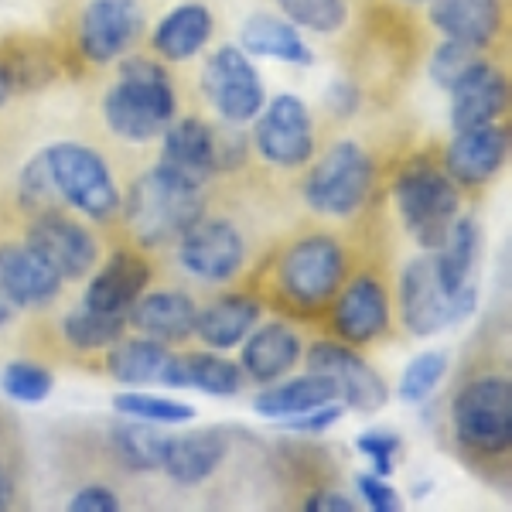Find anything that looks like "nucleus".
I'll list each match as a JSON object with an SVG mask.
<instances>
[{
  "mask_svg": "<svg viewBox=\"0 0 512 512\" xmlns=\"http://www.w3.org/2000/svg\"><path fill=\"white\" fill-rule=\"evenodd\" d=\"M21 195L35 198V202L62 198L65 205L99 222L113 219L123 205V195L106 161L93 147L76 144V140H59V144L38 151L21 171Z\"/></svg>",
  "mask_w": 512,
  "mask_h": 512,
  "instance_id": "nucleus-1",
  "label": "nucleus"
},
{
  "mask_svg": "<svg viewBox=\"0 0 512 512\" xmlns=\"http://www.w3.org/2000/svg\"><path fill=\"white\" fill-rule=\"evenodd\" d=\"M103 117L106 127L123 140L161 137L178 117L171 72L144 55L120 62V76L103 96Z\"/></svg>",
  "mask_w": 512,
  "mask_h": 512,
  "instance_id": "nucleus-2",
  "label": "nucleus"
},
{
  "mask_svg": "<svg viewBox=\"0 0 512 512\" xmlns=\"http://www.w3.org/2000/svg\"><path fill=\"white\" fill-rule=\"evenodd\" d=\"M120 209L140 246L178 243L205 216L202 185H195L192 178L178 175L175 168L161 161L158 168L134 181Z\"/></svg>",
  "mask_w": 512,
  "mask_h": 512,
  "instance_id": "nucleus-3",
  "label": "nucleus"
},
{
  "mask_svg": "<svg viewBox=\"0 0 512 512\" xmlns=\"http://www.w3.org/2000/svg\"><path fill=\"white\" fill-rule=\"evenodd\" d=\"M396 209L407 226V233L424 246L427 253H434L448 236L454 216H458V188L448 171H441L437 164L417 158L400 171L393 185Z\"/></svg>",
  "mask_w": 512,
  "mask_h": 512,
  "instance_id": "nucleus-4",
  "label": "nucleus"
},
{
  "mask_svg": "<svg viewBox=\"0 0 512 512\" xmlns=\"http://www.w3.org/2000/svg\"><path fill=\"white\" fill-rule=\"evenodd\" d=\"M373 161L355 140H338L304 178V202L321 216L345 219L366 205L373 192Z\"/></svg>",
  "mask_w": 512,
  "mask_h": 512,
  "instance_id": "nucleus-5",
  "label": "nucleus"
},
{
  "mask_svg": "<svg viewBox=\"0 0 512 512\" xmlns=\"http://www.w3.org/2000/svg\"><path fill=\"white\" fill-rule=\"evenodd\" d=\"M451 427L461 448L475 454H502L512 441L509 379L482 376L461 386L451 403Z\"/></svg>",
  "mask_w": 512,
  "mask_h": 512,
  "instance_id": "nucleus-6",
  "label": "nucleus"
},
{
  "mask_svg": "<svg viewBox=\"0 0 512 512\" xmlns=\"http://www.w3.org/2000/svg\"><path fill=\"white\" fill-rule=\"evenodd\" d=\"M345 284V250L335 236L315 233L287 246L277 263V287L297 308H321Z\"/></svg>",
  "mask_w": 512,
  "mask_h": 512,
  "instance_id": "nucleus-7",
  "label": "nucleus"
},
{
  "mask_svg": "<svg viewBox=\"0 0 512 512\" xmlns=\"http://www.w3.org/2000/svg\"><path fill=\"white\" fill-rule=\"evenodd\" d=\"M475 297V287L465 294L444 291L431 253H420L417 260H410L400 277V315L407 332L417 338H431L468 318L475 311Z\"/></svg>",
  "mask_w": 512,
  "mask_h": 512,
  "instance_id": "nucleus-8",
  "label": "nucleus"
},
{
  "mask_svg": "<svg viewBox=\"0 0 512 512\" xmlns=\"http://www.w3.org/2000/svg\"><path fill=\"white\" fill-rule=\"evenodd\" d=\"M202 86L209 103L226 123H250L263 110V82L253 69L250 55L236 45H226L205 62Z\"/></svg>",
  "mask_w": 512,
  "mask_h": 512,
  "instance_id": "nucleus-9",
  "label": "nucleus"
},
{
  "mask_svg": "<svg viewBox=\"0 0 512 512\" xmlns=\"http://www.w3.org/2000/svg\"><path fill=\"white\" fill-rule=\"evenodd\" d=\"M256 151L274 168H301L315 154V127L311 113L291 93H280L270 99L267 110L256 113Z\"/></svg>",
  "mask_w": 512,
  "mask_h": 512,
  "instance_id": "nucleus-10",
  "label": "nucleus"
},
{
  "mask_svg": "<svg viewBox=\"0 0 512 512\" xmlns=\"http://www.w3.org/2000/svg\"><path fill=\"white\" fill-rule=\"evenodd\" d=\"M178 260L188 274L205 284H226L243 267L246 239L233 222L202 216L178 239Z\"/></svg>",
  "mask_w": 512,
  "mask_h": 512,
  "instance_id": "nucleus-11",
  "label": "nucleus"
},
{
  "mask_svg": "<svg viewBox=\"0 0 512 512\" xmlns=\"http://www.w3.org/2000/svg\"><path fill=\"white\" fill-rule=\"evenodd\" d=\"M144 24L140 0H89L79 18L82 55L96 65H110L137 45Z\"/></svg>",
  "mask_w": 512,
  "mask_h": 512,
  "instance_id": "nucleus-12",
  "label": "nucleus"
},
{
  "mask_svg": "<svg viewBox=\"0 0 512 512\" xmlns=\"http://www.w3.org/2000/svg\"><path fill=\"white\" fill-rule=\"evenodd\" d=\"M24 246L41 256L62 280H82L99 260V246L86 226L62 212H45L28 226Z\"/></svg>",
  "mask_w": 512,
  "mask_h": 512,
  "instance_id": "nucleus-13",
  "label": "nucleus"
},
{
  "mask_svg": "<svg viewBox=\"0 0 512 512\" xmlns=\"http://www.w3.org/2000/svg\"><path fill=\"white\" fill-rule=\"evenodd\" d=\"M308 369L311 373H325L338 383V400L345 407L359 410V414H376L386 403V390L383 376L369 366L362 355H355L349 345L338 342H318L308 349Z\"/></svg>",
  "mask_w": 512,
  "mask_h": 512,
  "instance_id": "nucleus-14",
  "label": "nucleus"
},
{
  "mask_svg": "<svg viewBox=\"0 0 512 512\" xmlns=\"http://www.w3.org/2000/svg\"><path fill=\"white\" fill-rule=\"evenodd\" d=\"M332 325L345 345H369L379 335H386V328H390V297H386V287L373 274L352 277L345 287H338Z\"/></svg>",
  "mask_w": 512,
  "mask_h": 512,
  "instance_id": "nucleus-15",
  "label": "nucleus"
},
{
  "mask_svg": "<svg viewBox=\"0 0 512 512\" xmlns=\"http://www.w3.org/2000/svg\"><path fill=\"white\" fill-rule=\"evenodd\" d=\"M448 93H451V127L468 130V127H482V123H495L506 113L509 82L495 65L478 59Z\"/></svg>",
  "mask_w": 512,
  "mask_h": 512,
  "instance_id": "nucleus-16",
  "label": "nucleus"
},
{
  "mask_svg": "<svg viewBox=\"0 0 512 512\" xmlns=\"http://www.w3.org/2000/svg\"><path fill=\"white\" fill-rule=\"evenodd\" d=\"M509 154V134L499 123H482V127L454 130L448 144V175L461 185H482L499 175Z\"/></svg>",
  "mask_w": 512,
  "mask_h": 512,
  "instance_id": "nucleus-17",
  "label": "nucleus"
},
{
  "mask_svg": "<svg viewBox=\"0 0 512 512\" xmlns=\"http://www.w3.org/2000/svg\"><path fill=\"white\" fill-rule=\"evenodd\" d=\"M62 291V277L28 246H0V294L18 308H45Z\"/></svg>",
  "mask_w": 512,
  "mask_h": 512,
  "instance_id": "nucleus-18",
  "label": "nucleus"
},
{
  "mask_svg": "<svg viewBox=\"0 0 512 512\" xmlns=\"http://www.w3.org/2000/svg\"><path fill=\"white\" fill-rule=\"evenodd\" d=\"M147 280H151V267H147L144 256L120 250L106 260V267H99L93 274L82 304H89V308H96V311H106V315H127L130 304L144 294Z\"/></svg>",
  "mask_w": 512,
  "mask_h": 512,
  "instance_id": "nucleus-19",
  "label": "nucleus"
},
{
  "mask_svg": "<svg viewBox=\"0 0 512 512\" xmlns=\"http://www.w3.org/2000/svg\"><path fill=\"white\" fill-rule=\"evenodd\" d=\"M198 308L185 291H151L140 294L127 311V325L140 335L158 338V342H185L195 335Z\"/></svg>",
  "mask_w": 512,
  "mask_h": 512,
  "instance_id": "nucleus-20",
  "label": "nucleus"
},
{
  "mask_svg": "<svg viewBox=\"0 0 512 512\" xmlns=\"http://www.w3.org/2000/svg\"><path fill=\"white\" fill-rule=\"evenodd\" d=\"M161 161L168 164V168H175L178 175L192 178L195 185H202V181H209L219 171L216 134L195 117L175 120L168 130H164Z\"/></svg>",
  "mask_w": 512,
  "mask_h": 512,
  "instance_id": "nucleus-21",
  "label": "nucleus"
},
{
  "mask_svg": "<svg viewBox=\"0 0 512 512\" xmlns=\"http://www.w3.org/2000/svg\"><path fill=\"white\" fill-rule=\"evenodd\" d=\"M431 24L444 38L485 48L502 31V0H431Z\"/></svg>",
  "mask_w": 512,
  "mask_h": 512,
  "instance_id": "nucleus-22",
  "label": "nucleus"
},
{
  "mask_svg": "<svg viewBox=\"0 0 512 512\" xmlns=\"http://www.w3.org/2000/svg\"><path fill=\"white\" fill-rule=\"evenodd\" d=\"M243 376L256 379V383H277L280 376H287L301 362L304 345L297 338L294 328L280 325H263L253 335H246L243 342Z\"/></svg>",
  "mask_w": 512,
  "mask_h": 512,
  "instance_id": "nucleus-23",
  "label": "nucleus"
},
{
  "mask_svg": "<svg viewBox=\"0 0 512 512\" xmlns=\"http://www.w3.org/2000/svg\"><path fill=\"white\" fill-rule=\"evenodd\" d=\"M158 383L164 386H192L209 396H236L243 390V366L229 362L226 355L195 352V355H168Z\"/></svg>",
  "mask_w": 512,
  "mask_h": 512,
  "instance_id": "nucleus-24",
  "label": "nucleus"
},
{
  "mask_svg": "<svg viewBox=\"0 0 512 512\" xmlns=\"http://www.w3.org/2000/svg\"><path fill=\"white\" fill-rule=\"evenodd\" d=\"M226 454H229V437L219 427H205V431L171 441L161 472L178 485H198L226 461Z\"/></svg>",
  "mask_w": 512,
  "mask_h": 512,
  "instance_id": "nucleus-25",
  "label": "nucleus"
},
{
  "mask_svg": "<svg viewBox=\"0 0 512 512\" xmlns=\"http://www.w3.org/2000/svg\"><path fill=\"white\" fill-rule=\"evenodd\" d=\"M256 321H260V304H256L253 297L229 294L198 311L195 335L202 338L209 349L226 352V349H236V345L253 332Z\"/></svg>",
  "mask_w": 512,
  "mask_h": 512,
  "instance_id": "nucleus-26",
  "label": "nucleus"
},
{
  "mask_svg": "<svg viewBox=\"0 0 512 512\" xmlns=\"http://www.w3.org/2000/svg\"><path fill=\"white\" fill-rule=\"evenodd\" d=\"M209 38H212V14H209V7L198 4V0L178 4L151 35L154 52L168 62L192 59V55L202 52Z\"/></svg>",
  "mask_w": 512,
  "mask_h": 512,
  "instance_id": "nucleus-27",
  "label": "nucleus"
},
{
  "mask_svg": "<svg viewBox=\"0 0 512 512\" xmlns=\"http://www.w3.org/2000/svg\"><path fill=\"white\" fill-rule=\"evenodd\" d=\"M478 222L472 216H454L448 236L444 243L437 246L431 253L434 256V270L437 280L448 294H465L472 291V274H475V263H478Z\"/></svg>",
  "mask_w": 512,
  "mask_h": 512,
  "instance_id": "nucleus-28",
  "label": "nucleus"
},
{
  "mask_svg": "<svg viewBox=\"0 0 512 512\" xmlns=\"http://www.w3.org/2000/svg\"><path fill=\"white\" fill-rule=\"evenodd\" d=\"M338 400V383L325 373H308L287 379V383H277L270 390L256 393L253 410L267 420H284V417H297L304 410H315L321 403Z\"/></svg>",
  "mask_w": 512,
  "mask_h": 512,
  "instance_id": "nucleus-29",
  "label": "nucleus"
},
{
  "mask_svg": "<svg viewBox=\"0 0 512 512\" xmlns=\"http://www.w3.org/2000/svg\"><path fill=\"white\" fill-rule=\"evenodd\" d=\"M239 48L253 59H280L291 65H311V59H315L294 24L274 18V14L246 18L243 31H239Z\"/></svg>",
  "mask_w": 512,
  "mask_h": 512,
  "instance_id": "nucleus-30",
  "label": "nucleus"
},
{
  "mask_svg": "<svg viewBox=\"0 0 512 512\" xmlns=\"http://www.w3.org/2000/svg\"><path fill=\"white\" fill-rule=\"evenodd\" d=\"M110 441L123 468H130V472H158L175 437L158 431L151 420H130V424L113 427Z\"/></svg>",
  "mask_w": 512,
  "mask_h": 512,
  "instance_id": "nucleus-31",
  "label": "nucleus"
},
{
  "mask_svg": "<svg viewBox=\"0 0 512 512\" xmlns=\"http://www.w3.org/2000/svg\"><path fill=\"white\" fill-rule=\"evenodd\" d=\"M168 349L158 338H130V342H117L106 359V369L117 383L130 386H144V383H158L164 362H168Z\"/></svg>",
  "mask_w": 512,
  "mask_h": 512,
  "instance_id": "nucleus-32",
  "label": "nucleus"
},
{
  "mask_svg": "<svg viewBox=\"0 0 512 512\" xmlns=\"http://www.w3.org/2000/svg\"><path fill=\"white\" fill-rule=\"evenodd\" d=\"M123 328H127V315H106V311H96V308H89V304L72 308L69 315L62 318L65 342L79 352L110 349V345H117L123 338Z\"/></svg>",
  "mask_w": 512,
  "mask_h": 512,
  "instance_id": "nucleus-33",
  "label": "nucleus"
},
{
  "mask_svg": "<svg viewBox=\"0 0 512 512\" xmlns=\"http://www.w3.org/2000/svg\"><path fill=\"white\" fill-rule=\"evenodd\" d=\"M277 7L294 28H308L315 35H335L349 18L345 0H277Z\"/></svg>",
  "mask_w": 512,
  "mask_h": 512,
  "instance_id": "nucleus-34",
  "label": "nucleus"
},
{
  "mask_svg": "<svg viewBox=\"0 0 512 512\" xmlns=\"http://www.w3.org/2000/svg\"><path fill=\"white\" fill-rule=\"evenodd\" d=\"M113 407L123 417L151 420V424H188L195 417V407L178 400H164V396H147V393H120L113 400Z\"/></svg>",
  "mask_w": 512,
  "mask_h": 512,
  "instance_id": "nucleus-35",
  "label": "nucleus"
},
{
  "mask_svg": "<svg viewBox=\"0 0 512 512\" xmlns=\"http://www.w3.org/2000/svg\"><path fill=\"white\" fill-rule=\"evenodd\" d=\"M0 386L11 400L18 403H41L55 386V376L48 373L45 366L38 362H28V359H18L0 373Z\"/></svg>",
  "mask_w": 512,
  "mask_h": 512,
  "instance_id": "nucleus-36",
  "label": "nucleus"
},
{
  "mask_svg": "<svg viewBox=\"0 0 512 512\" xmlns=\"http://www.w3.org/2000/svg\"><path fill=\"white\" fill-rule=\"evenodd\" d=\"M444 373H448V355L444 352H420L407 369H403L400 379V396L407 403H420L427 400L437 386H441Z\"/></svg>",
  "mask_w": 512,
  "mask_h": 512,
  "instance_id": "nucleus-37",
  "label": "nucleus"
},
{
  "mask_svg": "<svg viewBox=\"0 0 512 512\" xmlns=\"http://www.w3.org/2000/svg\"><path fill=\"white\" fill-rule=\"evenodd\" d=\"M475 62H478V48L444 38V45H437V52L431 55V79L441 89H451Z\"/></svg>",
  "mask_w": 512,
  "mask_h": 512,
  "instance_id": "nucleus-38",
  "label": "nucleus"
},
{
  "mask_svg": "<svg viewBox=\"0 0 512 512\" xmlns=\"http://www.w3.org/2000/svg\"><path fill=\"white\" fill-rule=\"evenodd\" d=\"M359 451L373 461V472L376 475H390L393 472V461L400 454V434L393 431H366L359 434Z\"/></svg>",
  "mask_w": 512,
  "mask_h": 512,
  "instance_id": "nucleus-39",
  "label": "nucleus"
},
{
  "mask_svg": "<svg viewBox=\"0 0 512 512\" xmlns=\"http://www.w3.org/2000/svg\"><path fill=\"white\" fill-rule=\"evenodd\" d=\"M359 492H362V499H366V506L369 509H376V512H396L400 509V495H396V489L390 482H386V475H376V472H366V475H359Z\"/></svg>",
  "mask_w": 512,
  "mask_h": 512,
  "instance_id": "nucleus-40",
  "label": "nucleus"
},
{
  "mask_svg": "<svg viewBox=\"0 0 512 512\" xmlns=\"http://www.w3.org/2000/svg\"><path fill=\"white\" fill-rule=\"evenodd\" d=\"M342 420V403L332 400V403H321L315 410H304V414L297 417H284V427H291V431H301V434H318L325 431V427H332Z\"/></svg>",
  "mask_w": 512,
  "mask_h": 512,
  "instance_id": "nucleus-41",
  "label": "nucleus"
},
{
  "mask_svg": "<svg viewBox=\"0 0 512 512\" xmlns=\"http://www.w3.org/2000/svg\"><path fill=\"white\" fill-rule=\"evenodd\" d=\"M72 512H117L120 509V499L117 492L103 489V485H89V489L76 492V499L69 502Z\"/></svg>",
  "mask_w": 512,
  "mask_h": 512,
  "instance_id": "nucleus-42",
  "label": "nucleus"
},
{
  "mask_svg": "<svg viewBox=\"0 0 512 512\" xmlns=\"http://www.w3.org/2000/svg\"><path fill=\"white\" fill-rule=\"evenodd\" d=\"M304 509H311V512H352L355 502L342 492H318L304 502Z\"/></svg>",
  "mask_w": 512,
  "mask_h": 512,
  "instance_id": "nucleus-43",
  "label": "nucleus"
},
{
  "mask_svg": "<svg viewBox=\"0 0 512 512\" xmlns=\"http://www.w3.org/2000/svg\"><path fill=\"white\" fill-rule=\"evenodd\" d=\"M328 106L335 113H342V117H349V113H355V106H359V89L349 86V82H335L328 89Z\"/></svg>",
  "mask_w": 512,
  "mask_h": 512,
  "instance_id": "nucleus-44",
  "label": "nucleus"
},
{
  "mask_svg": "<svg viewBox=\"0 0 512 512\" xmlns=\"http://www.w3.org/2000/svg\"><path fill=\"white\" fill-rule=\"evenodd\" d=\"M14 502V482H11V475L0 468V509H7Z\"/></svg>",
  "mask_w": 512,
  "mask_h": 512,
  "instance_id": "nucleus-45",
  "label": "nucleus"
},
{
  "mask_svg": "<svg viewBox=\"0 0 512 512\" xmlns=\"http://www.w3.org/2000/svg\"><path fill=\"white\" fill-rule=\"evenodd\" d=\"M7 321H11V301H7V297L0 294V328H4Z\"/></svg>",
  "mask_w": 512,
  "mask_h": 512,
  "instance_id": "nucleus-46",
  "label": "nucleus"
},
{
  "mask_svg": "<svg viewBox=\"0 0 512 512\" xmlns=\"http://www.w3.org/2000/svg\"><path fill=\"white\" fill-rule=\"evenodd\" d=\"M7 96H11V82H7V76H4V69H0V106L7 103Z\"/></svg>",
  "mask_w": 512,
  "mask_h": 512,
  "instance_id": "nucleus-47",
  "label": "nucleus"
},
{
  "mask_svg": "<svg viewBox=\"0 0 512 512\" xmlns=\"http://www.w3.org/2000/svg\"><path fill=\"white\" fill-rule=\"evenodd\" d=\"M410 4H427V0H410Z\"/></svg>",
  "mask_w": 512,
  "mask_h": 512,
  "instance_id": "nucleus-48",
  "label": "nucleus"
}]
</instances>
